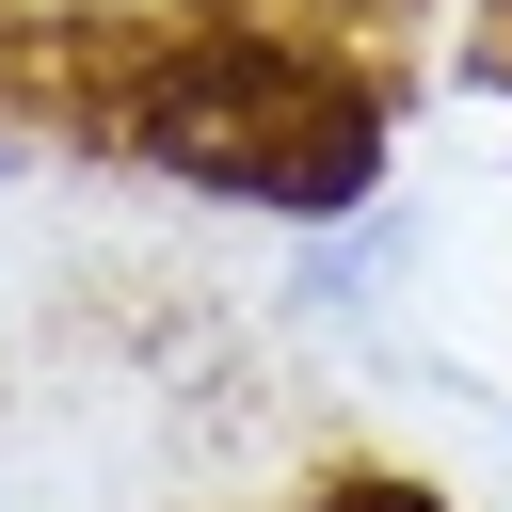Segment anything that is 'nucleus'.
<instances>
[{"mask_svg":"<svg viewBox=\"0 0 512 512\" xmlns=\"http://www.w3.org/2000/svg\"><path fill=\"white\" fill-rule=\"evenodd\" d=\"M128 144L192 192H256V208H352L368 160H384V112L352 80H320L304 48H256V32H192L128 80Z\"/></svg>","mask_w":512,"mask_h":512,"instance_id":"nucleus-1","label":"nucleus"},{"mask_svg":"<svg viewBox=\"0 0 512 512\" xmlns=\"http://www.w3.org/2000/svg\"><path fill=\"white\" fill-rule=\"evenodd\" d=\"M320 512H432V496H416V480H336Z\"/></svg>","mask_w":512,"mask_h":512,"instance_id":"nucleus-2","label":"nucleus"}]
</instances>
